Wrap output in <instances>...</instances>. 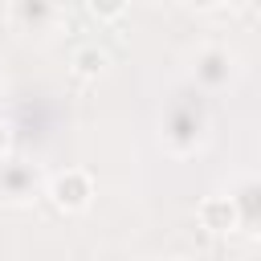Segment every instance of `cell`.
I'll use <instances>...</instances> for the list:
<instances>
[{
  "label": "cell",
  "mask_w": 261,
  "mask_h": 261,
  "mask_svg": "<svg viewBox=\"0 0 261 261\" xmlns=\"http://www.w3.org/2000/svg\"><path fill=\"white\" fill-rule=\"evenodd\" d=\"M208 106H204V98H196V94H184V98H175L167 110H163V122H159V139H163V147L171 151V155H192V151H200L204 147V139H208Z\"/></svg>",
  "instance_id": "obj_1"
},
{
  "label": "cell",
  "mask_w": 261,
  "mask_h": 261,
  "mask_svg": "<svg viewBox=\"0 0 261 261\" xmlns=\"http://www.w3.org/2000/svg\"><path fill=\"white\" fill-rule=\"evenodd\" d=\"M220 4H232V8H241V4H249V0H220Z\"/></svg>",
  "instance_id": "obj_12"
},
{
  "label": "cell",
  "mask_w": 261,
  "mask_h": 261,
  "mask_svg": "<svg viewBox=\"0 0 261 261\" xmlns=\"http://www.w3.org/2000/svg\"><path fill=\"white\" fill-rule=\"evenodd\" d=\"M188 4H192V8H216L220 0H188Z\"/></svg>",
  "instance_id": "obj_11"
},
{
  "label": "cell",
  "mask_w": 261,
  "mask_h": 261,
  "mask_svg": "<svg viewBox=\"0 0 261 261\" xmlns=\"http://www.w3.org/2000/svg\"><path fill=\"white\" fill-rule=\"evenodd\" d=\"M0 90H4V65H0Z\"/></svg>",
  "instance_id": "obj_14"
},
{
  "label": "cell",
  "mask_w": 261,
  "mask_h": 261,
  "mask_svg": "<svg viewBox=\"0 0 261 261\" xmlns=\"http://www.w3.org/2000/svg\"><path fill=\"white\" fill-rule=\"evenodd\" d=\"M159 261H188V257H159Z\"/></svg>",
  "instance_id": "obj_13"
},
{
  "label": "cell",
  "mask_w": 261,
  "mask_h": 261,
  "mask_svg": "<svg viewBox=\"0 0 261 261\" xmlns=\"http://www.w3.org/2000/svg\"><path fill=\"white\" fill-rule=\"evenodd\" d=\"M232 73H237V57H232L224 45H204V49L196 53V61H192V82H196L200 90H208V94L224 90V86L232 82Z\"/></svg>",
  "instance_id": "obj_3"
},
{
  "label": "cell",
  "mask_w": 261,
  "mask_h": 261,
  "mask_svg": "<svg viewBox=\"0 0 261 261\" xmlns=\"http://www.w3.org/2000/svg\"><path fill=\"white\" fill-rule=\"evenodd\" d=\"M57 0H8V29L16 37H37L53 24Z\"/></svg>",
  "instance_id": "obj_4"
},
{
  "label": "cell",
  "mask_w": 261,
  "mask_h": 261,
  "mask_svg": "<svg viewBox=\"0 0 261 261\" xmlns=\"http://www.w3.org/2000/svg\"><path fill=\"white\" fill-rule=\"evenodd\" d=\"M8 151H12V130H8V122L0 118V163L8 159Z\"/></svg>",
  "instance_id": "obj_10"
},
{
  "label": "cell",
  "mask_w": 261,
  "mask_h": 261,
  "mask_svg": "<svg viewBox=\"0 0 261 261\" xmlns=\"http://www.w3.org/2000/svg\"><path fill=\"white\" fill-rule=\"evenodd\" d=\"M126 8H130V0H86V12L94 20H118V16H126Z\"/></svg>",
  "instance_id": "obj_9"
},
{
  "label": "cell",
  "mask_w": 261,
  "mask_h": 261,
  "mask_svg": "<svg viewBox=\"0 0 261 261\" xmlns=\"http://www.w3.org/2000/svg\"><path fill=\"white\" fill-rule=\"evenodd\" d=\"M232 208H237V220L241 228H261V175H245L232 184L228 192Z\"/></svg>",
  "instance_id": "obj_6"
},
{
  "label": "cell",
  "mask_w": 261,
  "mask_h": 261,
  "mask_svg": "<svg viewBox=\"0 0 261 261\" xmlns=\"http://www.w3.org/2000/svg\"><path fill=\"white\" fill-rule=\"evenodd\" d=\"M37 188H41V175L33 163H20V159L0 163V196L8 204H29L37 196Z\"/></svg>",
  "instance_id": "obj_5"
},
{
  "label": "cell",
  "mask_w": 261,
  "mask_h": 261,
  "mask_svg": "<svg viewBox=\"0 0 261 261\" xmlns=\"http://www.w3.org/2000/svg\"><path fill=\"white\" fill-rule=\"evenodd\" d=\"M69 65H73V73H77L82 82H98V77L106 73L110 57H106L98 45H86V49H77V53H73V61H69Z\"/></svg>",
  "instance_id": "obj_8"
},
{
  "label": "cell",
  "mask_w": 261,
  "mask_h": 261,
  "mask_svg": "<svg viewBox=\"0 0 261 261\" xmlns=\"http://www.w3.org/2000/svg\"><path fill=\"white\" fill-rule=\"evenodd\" d=\"M45 196L57 212H86L90 200H94V179L82 167H65V171L45 179Z\"/></svg>",
  "instance_id": "obj_2"
},
{
  "label": "cell",
  "mask_w": 261,
  "mask_h": 261,
  "mask_svg": "<svg viewBox=\"0 0 261 261\" xmlns=\"http://www.w3.org/2000/svg\"><path fill=\"white\" fill-rule=\"evenodd\" d=\"M196 216H200V228H208V232H232V228H241V220H237V208H232V200L228 196H204L200 200V208H196Z\"/></svg>",
  "instance_id": "obj_7"
}]
</instances>
